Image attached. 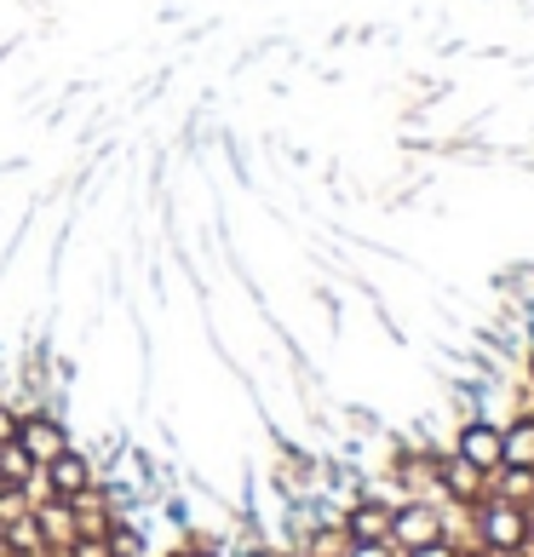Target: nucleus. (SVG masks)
Listing matches in <instances>:
<instances>
[{
    "label": "nucleus",
    "mask_w": 534,
    "mask_h": 557,
    "mask_svg": "<svg viewBox=\"0 0 534 557\" xmlns=\"http://www.w3.org/2000/svg\"><path fill=\"white\" fill-rule=\"evenodd\" d=\"M104 546H110V557H144V541H138L133 529H121V523L104 534Z\"/></svg>",
    "instance_id": "obj_13"
},
{
    "label": "nucleus",
    "mask_w": 534,
    "mask_h": 557,
    "mask_svg": "<svg viewBox=\"0 0 534 557\" xmlns=\"http://www.w3.org/2000/svg\"><path fill=\"white\" fill-rule=\"evenodd\" d=\"M529 557H534V546H529Z\"/></svg>",
    "instance_id": "obj_21"
},
{
    "label": "nucleus",
    "mask_w": 534,
    "mask_h": 557,
    "mask_svg": "<svg viewBox=\"0 0 534 557\" xmlns=\"http://www.w3.org/2000/svg\"><path fill=\"white\" fill-rule=\"evenodd\" d=\"M408 557H465L460 546H448V534H437V541H425V546H414Z\"/></svg>",
    "instance_id": "obj_15"
},
{
    "label": "nucleus",
    "mask_w": 534,
    "mask_h": 557,
    "mask_svg": "<svg viewBox=\"0 0 534 557\" xmlns=\"http://www.w3.org/2000/svg\"><path fill=\"white\" fill-rule=\"evenodd\" d=\"M0 488H7V483H0Z\"/></svg>",
    "instance_id": "obj_22"
},
{
    "label": "nucleus",
    "mask_w": 534,
    "mask_h": 557,
    "mask_svg": "<svg viewBox=\"0 0 534 557\" xmlns=\"http://www.w3.org/2000/svg\"><path fill=\"white\" fill-rule=\"evenodd\" d=\"M443 534V518L431 506H420V500H408V506H392V546L397 552H414V546H425V541H437Z\"/></svg>",
    "instance_id": "obj_4"
},
{
    "label": "nucleus",
    "mask_w": 534,
    "mask_h": 557,
    "mask_svg": "<svg viewBox=\"0 0 534 557\" xmlns=\"http://www.w3.org/2000/svg\"><path fill=\"white\" fill-rule=\"evenodd\" d=\"M500 437H506V466H534V414L500 425Z\"/></svg>",
    "instance_id": "obj_11"
},
{
    "label": "nucleus",
    "mask_w": 534,
    "mask_h": 557,
    "mask_svg": "<svg viewBox=\"0 0 534 557\" xmlns=\"http://www.w3.org/2000/svg\"><path fill=\"white\" fill-rule=\"evenodd\" d=\"M35 523H40V541H47L52 552H70V546L80 541V534H75V506L64 500V494H52V488H40Z\"/></svg>",
    "instance_id": "obj_3"
},
{
    "label": "nucleus",
    "mask_w": 534,
    "mask_h": 557,
    "mask_svg": "<svg viewBox=\"0 0 534 557\" xmlns=\"http://www.w3.org/2000/svg\"><path fill=\"white\" fill-rule=\"evenodd\" d=\"M40 483H47L52 494H64V500H75V494H87V488H92V466L80 460L75 448H64L58 460L40 466Z\"/></svg>",
    "instance_id": "obj_5"
},
{
    "label": "nucleus",
    "mask_w": 534,
    "mask_h": 557,
    "mask_svg": "<svg viewBox=\"0 0 534 557\" xmlns=\"http://www.w3.org/2000/svg\"><path fill=\"white\" fill-rule=\"evenodd\" d=\"M477 534H483V552H495V557L529 552V506L483 500V506H477Z\"/></svg>",
    "instance_id": "obj_1"
},
{
    "label": "nucleus",
    "mask_w": 534,
    "mask_h": 557,
    "mask_svg": "<svg viewBox=\"0 0 534 557\" xmlns=\"http://www.w3.org/2000/svg\"><path fill=\"white\" fill-rule=\"evenodd\" d=\"M0 557H7V541H0Z\"/></svg>",
    "instance_id": "obj_19"
},
{
    "label": "nucleus",
    "mask_w": 534,
    "mask_h": 557,
    "mask_svg": "<svg viewBox=\"0 0 534 557\" xmlns=\"http://www.w3.org/2000/svg\"><path fill=\"white\" fill-rule=\"evenodd\" d=\"M17 437V414H12V408H0V443H12Z\"/></svg>",
    "instance_id": "obj_16"
},
{
    "label": "nucleus",
    "mask_w": 534,
    "mask_h": 557,
    "mask_svg": "<svg viewBox=\"0 0 534 557\" xmlns=\"http://www.w3.org/2000/svg\"><path fill=\"white\" fill-rule=\"evenodd\" d=\"M345 541H392V506L362 500L345 511Z\"/></svg>",
    "instance_id": "obj_8"
},
{
    "label": "nucleus",
    "mask_w": 534,
    "mask_h": 557,
    "mask_svg": "<svg viewBox=\"0 0 534 557\" xmlns=\"http://www.w3.org/2000/svg\"><path fill=\"white\" fill-rule=\"evenodd\" d=\"M253 557H282V552H253Z\"/></svg>",
    "instance_id": "obj_18"
},
{
    "label": "nucleus",
    "mask_w": 534,
    "mask_h": 557,
    "mask_svg": "<svg viewBox=\"0 0 534 557\" xmlns=\"http://www.w3.org/2000/svg\"><path fill=\"white\" fill-rule=\"evenodd\" d=\"M488 483H495V500H511V506H534V466H500Z\"/></svg>",
    "instance_id": "obj_10"
},
{
    "label": "nucleus",
    "mask_w": 534,
    "mask_h": 557,
    "mask_svg": "<svg viewBox=\"0 0 534 557\" xmlns=\"http://www.w3.org/2000/svg\"><path fill=\"white\" fill-rule=\"evenodd\" d=\"M529 380H534V362H529Z\"/></svg>",
    "instance_id": "obj_20"
},
{
    "label": "nucleus",
    "mask_w": 534,
    "mask_h": 557,
    "mask_svg": "<svg viewBox=\"0 0 534 557\" xmlns=\"http://www.w3.org/2000/svg\"><path fill=\"white\" fill-rule=\"evenodd\" d=\"M35 500H29V488H0V529L17 523V518H29Z\"/></svg>",
    "instance_id": "obj_12"
},
{
    "label": "nucleus",
    "mask_w": 534,
    "mask_h": 557,
    "mask_svg": "<svg viewBox=\"0 0 534 557\" xmlns=\"http://www.w3.org/2000/svg\"><path fill=\"white\" fill-rule=\"evenodd\" d=\"M40 478V466H35V454L24 448V443H0V483H7V488H29Z\"/></svg>",
    "instance_id": "obj_9"
},
{
    "label": "nucleus",
    "mask_w": 534,
    "mask_h": 557,
    "mask_svg": "<svg viewBox=\"0 0 534 557\" xmlns=\"http://www.w3.org/2000/svg\"><path fill=\"white\" fill-rule=\"evenodd\" d=\"M529 546H534V506H529Z\"/></svg>",
    "instance_id": "obj_17"
},
{
    "label": "nucleus",
    "mask_w": 534,
    "mask_h": 557,
    "mask_svg": "<svg viewBox=\"0 0 534 557\" xmlns=\"http://www.w3.org/2000/svg\"><path fill=\"white\" fill-rule=\"evenodd\" d=\"M455 454L460 460H471L477 471H495L506 466V437H500V425L495 420H471V425H460V443H455Z\"/></svg>",
    "instance_id": "obj_2"
},
{
    "label": "nucleus",
    "mask_w": 534,
    "mask_h": 557,
    "mask_svg": "<svg viewBox=\"0 0 534 557\" xmlns=\"http://www.w3.org/2000/svg\"><path fill=\"white\" fill-rule=\"evenodd\" d=\"M437 478H443V488L455 494V500H465V506H483V494H488V471H477L471 460H460V454H448V460L437 466Z\"/></svg>",
    "instance_id": "obj_7"
},
{
    "label": "nucleus",
    "mask_w": 534,
    "mask_h": 557,
    "mask_svg": "<svg viewBox=\"0 0 534 557\" xmlns=\"http://www.w3.org/2000/svg\"><path fill=\"white\" fill-rule=\"evenodd\" d=\"M345 557H397V546L392 541H351V546H345Z\"/></svg>",
    "instance_id": "obj_14"
},
{
    "label": "nucleus",
    "mask_w": 534,
    "mask_h": 557,
    "mask_svg": "<svg viewBox=\"0 0 534 557\" xmlns=\"http://www.w3.org/2000/svg\"><path fill=\"white\" fill-rule=\"evenodd\" d=\"M17 443H24V448L35 454V466H47V460H58V454L70 448L64 425H58V420H47V414H29V420H17Z\"/></svg>",
    "instance_id": "obj_6"
}]
</instances>
